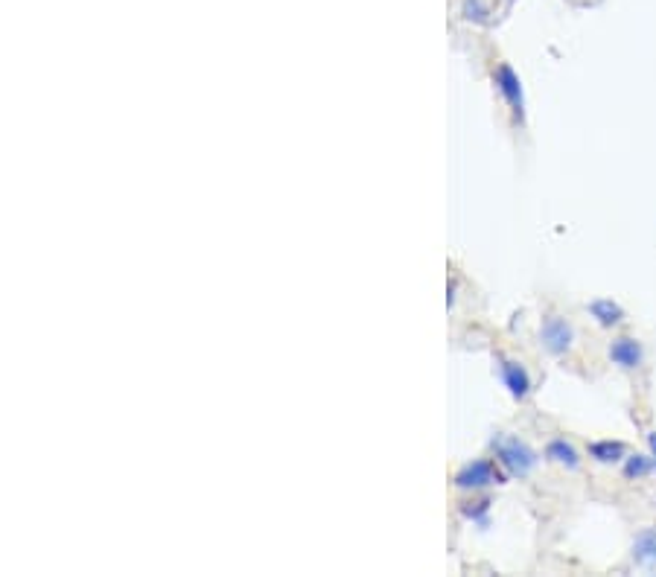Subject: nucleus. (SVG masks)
I'll return each instance as SVG.
<instances>
[{"label":"nucleus","mask_w":656,"mask_h":577,"mask_svg":"<svg viewBox=\"0 0 656 577\" xmlns=\"http://www.w3.org/2000/svg\"><path fill=\"white\" fill-rule=\"evenodd\" d=\"M493 452H496V461L499 467L514 478H525L534 467H537V452L519 438H511V435H499L493 438Z\"/></svg>","instance_id":"nucleus-1"},{"label":"nucleus","mask_w":656,"mask_h":577,"mask_svg":"<svg viewBox=\"0 0 656 577\" xmlns=\"http://www.w3.org/2000/svg\"><path fill=\"white\" fill-rule=\"evenodd\" d=\"M540 344L552 353V356H566L575 344V327L563 318V315H546L540 324Z\"/></svg>","instance_id":"nucleus-2"},{"label":"nucleus","mask_w":656,"mask_h":577,"mask_svg":"<svg viewBox=\"0 0 656 577\" xmlns=\"http://www.w3.org/2000/svg\"><path fill=\"white\" fill-rule=\"evenodd\" d=\"M493 82H496V91L505 97V102L511 105V111H514V117H517L519 123H522V117H525V97H522V82H519V76L514 73L511 65H499L496 73H493Z\"/></svg>","instance_id":"nucleus-3"},{"label":"nucleus","mask_w":656,"mask_h":577,"mask_svg":"<svg viewBox=\"0 0 656 577\" xmlns=\"http://www.w3.org/2000/svg\"><path fill=\"white\" fill-rule=\"evenodd\" d=\"M493 484H502V473L490 461H473L455 476L458 490H484V487H493Z\"/></svg>","instance_id":"nucleus-4"},{"label":"nucleus","mask_w":656,"mask_h":577,"mask_svg":"<svg viewBox=\"0 0 656 577\" xmlns=\"http://www.w3.org/2000/svg\"><path fill=\"white\" fill-rule=\"evenodd\" d=\"M607 356H610V362H613L616 368H622V371H639L642 362H645V347L636 339H630V336H619V339L610 341Z\"/></svg>","instance_id":"nucleus-5"},{"label":"nucleus","mask_w":656,"mask_h":577,"mask_svg":"<svg viewBox=\"0 0 656 577\" xmlns=\"http://www.w3.org/2000/svg\"><path fill=\"white\" fill-rule=\"evenodd\" d=\"M499 374L505 379V388L511 391L514 400H525V397L531 394V376H528V371H525L519 362L502 359V362H499Z\"/></svg>","instance_id":"nucleus-6"},{"label":"nucleus","mask_w":656,"mask_h":577,"mask_svg":"<svg viewBox=\"0 0 656 577\" xmlns=\"http://www.w3.org/2000/svg\"><path fill=\"white\" fill-rule=\"evenodd\" d=\"M546 461H552L557 467H566V470H578L581 467V452L566 443V438H554V441L546 443Z\"/></svg>","instance_id":"nucleus-7"},{"label":"nucleus","mask_w":656,"mask_h":577,"mask_svg":"<svg viewBox=\"0 0 656 577\" xmlns=\"http://www.w3.org/2000/svg\"><path fill=\"white\" fill-rule=\"evenodd\" d=\"M633 563L642 569H656V528H645L633 540Z\"/></svg>","instance_id":"nucleus-8"},{"label":"nucleus","mask_w":656,"mask_h":577,"mask_svg":"<svg viewBox=\"0 0 656 577\" xmlns=\"http://www.w3.org/2000/svg\"><path fill=\"white\" fill-rule=\"evenodd\" d=\"M589 315L598 321V327H619L624 321V309L616 301H610V298H598V301H592V304L587 306Z\"/></svg>","instance_id":"nucleus-9"},{"label":"nucleus","mask_w":656,"mask_h":577,"mask_svg":"<svg viewBox=\"0 0 656 577\" xmlns=\"http://www.w3.org/2000/svg\"><path fill=\"white\" fill-rule=\"evenodd\" d=\"M589 458L598 464H619L627 458V446L622 441H592L589 443Z\"/></svg>","instance_id":"nucleus-10"},{"label":"nucleus","mask_w":656,"mask_h":577,"mask_svg":"<svg viewBox=\"0 0 656 577\" xmlns=\"http://www.w3.org/2000/svg\"><path fill=\"white\" fill-rule=\"evenodd\" d=\"M654 473V458L651 455H627L624 458V476L645 478Z\"/></svg>","instance_id":"nucleus-11"},{"label":"nucleus","mask_w":656,"mask_h":577,"mask_svg":"<svg viewBox=\"0 0 656 577\" xmlns=\"http://www.w3.org/2000/svg\"><path fill=\"white\" fill-rule=\"evenodd\" d=\"M464 15H467L470 21H487V9H484L479 0H467V3H464Z\"/></svg>","instance_id":"nucleus-12"},{"label":"nucleus","mask_w":656,"mask_h":577,"mask_svg":"<svg viewBox=\"0 0 656 577\" xmlns=\"http://www.w3.org/2000/svg\"><path fill=\"white\" fill-rule=\"evenodd\" d=\"M487 508H490V502L484 499V502H476V508H467V505H464V508H461V513H464L467 519H476V522H484L482 516H484V513H487Z\"/></svg>","instance_id":"nucleus-13"},{"label":"nucleus","mask_w":656,"mask_h":577,"mask_svg":"<svg viewBox=\"0 0 656 577\" xmlns=\"http://www.w3.org/2000/svg\"><path fill=\"white\" fill-rule=\"evenodd\" d=\"M648 446H651V458H654V473H656V432L648 435Z\"/></svg>","instance_id":"nucleus-14"}]
</instances>
